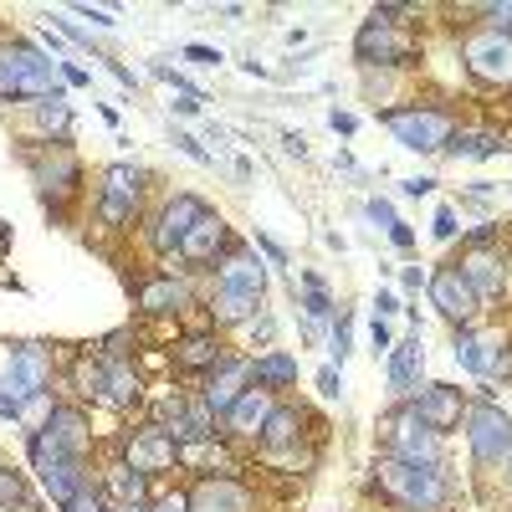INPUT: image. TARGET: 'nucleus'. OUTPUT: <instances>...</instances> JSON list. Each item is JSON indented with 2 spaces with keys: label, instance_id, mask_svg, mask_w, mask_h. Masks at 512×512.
I'll return each mask as SVG.
<instances>
[{
  "label": "nucleus",
  "instance_id": "1",
  "mask_svg": "<svg viewBox=\"0 0 512 512\" xmlns=\"http://www.w3.org/2000/svg\"><path fill=\"white\" fill-rule=\"evenodd\" d=\"M62 88H67L62 67L41 47H31L21 36L0 41V103H21V98L47 103V98H62Z\"/></svg>",
  "mask_w": 512,
  "mask_h": 512
},
{
  "label": "nucleus",
  "instance_id": "2",
  "mask_svg": "<svg viewBox=\"0 0 512 512\" xmlns=\"http://www.w3.org/2000/svg\"><path fill=\"white\" fill-rule=\"evenodd\" d=\"M374 487L390 497L395 507H410V512H441L446 507V477H441V466L379 456L374 461Z\"/></svg>",
  "mask_w": 512,
  "mask_h": 512
},
{
  "label": "nucleus",
  "instance_id": "3",
  "mask_svg": "<svg viewBox=\"0 0 512 512\" xmlns=\"http://www.w3.org/2000/svg\"><path fill=\"white\" fill-rule=\"evenodd\" d=\"M379 123L395 134L400 149L410 154H446L451 134H456V118L446 108H390V113H379Z\"/></svg>",
  "mask_w": 512,
  "mask_h": 512
},
{
  "label": "nucleus",
  "instance_id": "4",
  "mask_svg": "<svg viewBox=\"0 0 512 512\" xmlns=\"http://www.w3.org/2000/svg\"><path fill=\"white\" fill-rule=\"evenodd\" d=\"M461 425H466V446H472V456H477L482 466H502V461L512 456V415L497 410L492 400L466 405Z\"/></svg>",
  "mask_w": 512,
  "mask_h": 512
},
{
  "label": "nucleus",
  "instance_id": "5",
  "mask_svg": "<svg viewBox=\"0 0 512 512\" xmlns=\"http://www.w3.org/2000/svg\"><path fill=\"white\" fill-rule=\"evenodd\" d=\"M384 456L441 466V431H431V425H425L410 405H400L395 415H384Z\"/></svg>",
  "mask_w": 512,
  "mask_h": 512
},
{
  "label": "nucleus",
  "instance_id": "6",
  "mask_svg": "<svg viewBox=\"0 0 512 512\" xmlns=\"http://www.w3.org/2000/svg\"><path fill=\"white\" fill-rule=\"evenodd\" d=\"M461 62L482 88H512V36L507 31H492V26L472 31L461 41Z\"/></svg>",
  "mask_w": 512,
  "mask_h": 512
},
{
  "label": "nucleus",
  "instance_id": "7",
  "mask_svg": "<svg viewBox=\"0 0 512 512\" xmlns=\"http://www.w3.org/2000/svg\"><path fill=\"white\" fill-rule=\"evenodd\" d=\"M139 205H144V169L139 164H108L103 185H98V221L123 231L139 216Z\"/></svg>",
  "mask_w": 512,
  "mask_h": 512
},
{
  "label": "nucleus",
  "instance_id": "8",
  "mask_svg": "<svg viewBox=\"0 0 512 512\" xmlns=\"http://www.w3.org/2000/svg\"><path fill=\"white\" fill-rule=\"evenodd\" d=\"M47 384H52V354H47V344H16L6 374H0V395H6L11 405H26L31 395L47 390Z\"/></svg>",
  "mask_w": 512,
  "mask_h": 512
},
{
  "label": "nucleus",
  "instance_id": "9",
  "mask_svg": "<svg viewBox=\"0 0 512 512\" xmlns=\"http://www.w3.org/2000/svg\"><path fill=\"white\" fill-rule=\"evenodd\" d=\"M31 466H36L41 492H47L62 512L72 507V497H77L82 487H93V482H88V461H77V456H62V451H47V446H31Z\"/></svg>",
  "mask_w": 512,
  "mask_h": 512
},
{
  "label": "nucleus",
  "instance_id": "10",
  "mask_svg": "<svg viewBox=\"0 0 512 512\" xmlns=\"http://www.w3.org/2000/svg\"><path fill=\"white\" fill-rule=\"evenodd\" d=\"M420 47H415V36L410 31H400V26H390V21H364L359 26V36H354V57L364 62V67H405L410 57H415Z\"/></svg>",
  "mask_w": 512,
  "mask_h": 512
},
{
  "label": "nucleus",
  "instance_id": "11",
  "mask_svg": "<svg viewBox=\"0 0 512 512\" xmlns=\"http://www.w3.org/2000/svg\"><path fill=\"white\" fill-rule=\"evenodd\" d=\"M123 461L134 466V472L144 477H159V472H175L180 466V441L164 431V425H139V431H128L123 436Z\"/></svg>",
  "mask_w": 512,
  "mask_h": 512
},
{
  "label": "nucleus",
  "instance_id": "12",
  "mask_svg": "<svg viewBox=\"0 0 512 512\" xmlns=\"http://www.w3.org/2000/svg\"><path fill=\"white\" fill-rule=\"evenodd\" d=\"M31 446H47V451H62V456L88 461V451H93V420L82 415L77 405H57L52 420L31 436Z\"/></svg>",
  "mask_w": 512,
  "mask_h": 512
},
{
  "label": "nucleus",
  "instance_id": "13",
  "mask_svg": "<svg viewBox=\"0 0 512 512\" xmlns=\"http://www.w3.org/2000/svg\"><path fill=\"white\" fill-rule=\"evenodd\" d=\"M159 425L169 436H175L180 446H190V441H210L216 436V415H210V405L195 395H164L159 400Z\"/></svg>",
  "mask_w": 512,
  "mask_h": 512
},
{
  "label": "nucleus",
  "instance_id": "14",
  "mask_svg": "<svg viewBox=\"0 0 512 512\" xmlns=\"http://www.w3.org/2000/svg\"><path fill=\"white\" fill-rule=\"evenodd\" d=\"M431 303L441 308V318L446 323H472L477 313H482V297H477V287L466 282L456 267H441V272H431Z\"/></svg>",
  "mask_w": 512,
  "mask_h": 512
},
{
  "label": "nucleus",
  "instance_id": "15",
  "mask_svg": "<svg viewBox=\"0 0 512 512\" xmlns=\"http://www.w3.org/2000/svg\"><path fill=\"white\" fill-rule=\"evenodd\" d=\"M251 390V359H221L216 369L205 374V390H200V400L210 405V415H226L241 395Z\"/></svg>",
  "mask_w": 512,
  "mask_h": 512
},
{
  "label": "nucleus",
  "instance_id": "16",
  "mask_svg": "<svg viewBox=\"0 0 512 512\" xmlns=\"http://www.w3.org/2000/svg\"><path fill=\"white\" fill-rule=\"evenodd\" d=\"M420 374H425V344H420V328H410V338L390 344V354H384V384L395 395H415Z\"/></svg>",
  "mask_w": 512,
  "mask_h": 512
},
{
  "label": "nucleus",
  "instance_id": "17",
  "mask_svg": "<svg viewBox=\"0 0 512 512\" xmlns=\"http://www.w3.org/2000/svg\"><path fill=\"white\" fill-rule=\"evenodd\" d=\"M205 216V205L195 200V195H175L164 210H159V221H154V231H149V241H154V251L159 256H169V251H180V241L190 236V226Z\"/></svg>",
  "mask_w": 512,
  "mask_h": 512
},
{
  "label": "nucleus",
  "instance_id": "18",
  "mask_svg": "<svg viewBox=\"0 0 512 512\" xmlns=\"http://www.w3.org/2000/svg\"><path fill=\"white\" fill-rule=\"evenodd\" d=\"M410 410L431 425V431H451V425H461V415H466V400H461V390L456 384H420L415 390V400H410Z\"/></svg>",
  "mask_w": 512,
  "mask_h": 512
},
{
  "label": "nucleus",
  "instance_id": "19",
  "mask_svg": "<svg viewBox=\"0 0 512 512\" xmlns=\"http://www.w3.org/2000/svg\"><path fill=\"white\" fill-rule=\"evenodd\" d=\"M226 241H231V226L216 216V210H205V216L190 226V236L180 241V262H195V267H205V262H216V256L226 251Z\"/></svg>",
  "mask_w": 512,
  "mask_h": 512
},
{
  "label": "nucleus",
  "instance_id": "20",
  "mask_svg": "<svg viewBox=\"0 0 512 512\" xmlns=\"http://www.w3.org/2000/svg\"><path fill=\"white\" fill-rule=\"evenodd\" d=\"M103 400L113 410H134L144 400V379L128 354H103Z\"/></svg>",
  "mask_w": 512,
  "mask_h": 512
},
{
  "label": "nucleus",
  "instance_id": "21",
  "mask_svg": "<svg viewBox=\"0 0 512 512\" xmlns=\"http://www.w3.org/2000/svg\"><path fill=\"white\" fill-rule=\"evenodd\" d=\"M190 512H251V492L236 477H200L190 487Z\"/></svg>",
  "mask_w": 512,
  "mask_h": 512
},
{
  "label": "nucleus",
  "instance_id": "22",
  "mask_svg": "<svg viewBox=\"0 0 512 512\" xmlns=\"http://www.w3.org/2000/svg\"><path fill=\"white\" fill-rule=\"evenodd\" d=\"M36 185H41V195H47L52 210H62L77 195V159L67 149H52L47 159H36Z\"/></svg>",
  "mask_w": 512,
  "mask_h": 512
},
{
  "label": "nucleus",
  "instance_id": "23",
  "mask_svg": "<svg viewBox=\"0 0 512 512\" xmlns=\"http://www.w3.org/2000/svg\"><path fill=\"white\" fill-rule=\"evenodd\" d=\"M277 410V400H272V390H262V384H251V390L221 415L226 420V436H262V425H267V415Z\"/></svg>",
  "mask_w": 512,
  "mask_h": 512
},
{
  "label": "nucleus",
  "instance_id": "24",
  "mask_svg": "<svg viewBox=\"0 0 512 512\" xmlns=\"http://www.w3.org/2000/svg\"><path fill=\"white\" fill-rule=\"evenodd\" d=\"M216 287H236V292H256V297H262V292H267V267H262V256L246 251V246H236L226 262H221V282H216Z\"/></svg>",
  "mask_w": 512,
  "mask_h": 512
},
{
  "label": "nucleus",
  "instance_id": "25",
  "mask_svg": "<svg viewBox=\"0 0 512 512\" xmlns=\"http://www.w3.org/2000/svg\"><path fill=\"white\" fill-rule=\"evenodd\" d=\"M169 359H175V369H185V374H210L221 364V344H216V333H185V338H175Z\"/></svg>",
  "mask_w": 512,
  "mask_h": 512
},
{
  "label": "nucleus",
  "instance_id": "26",
  "mask_svg": "<svg viewBox=\"0 0 512 512\" xmlns=\"http://www.w3.org/2000/svg\"><path fill=\"white\" fill-rule=\"evenodd\" d=\"M303 425H308V415L297 410V405H277V410L267 415V425H262V436H256V441H262L267 456H277L282 446H297V441H303Z\"/></svg>",
  "mask_w": 512,
  "mask_h": 512
},
{
  "label": "nucleus",
  "instance_id": "27",
  "mask_svg": "<svg viewBox=\"0 0 512 512\" xmlns=\"http://www.w3.org/2000/svg\"><path fill=\"white\" fill-rule=\"evenodd\" d=\"M103 492L113 497V502H139L144 507V497H149V477L144 472H134L123 456H113L108 466H103Z\"/></svg>",
  "mask_w": 512,
  "mask_h": 512
},
{
  "label": "nucleus",
  "instance_id": "28",
  "mask_svg": "<svg viewBox=\"0 0 512 512\" xmlns=\"http://www.w3.org/2000/svg\"><path fill=\"white\" fill-rule=\"evenodd\" d=\"M185 303H190V292H185V282H175V277H154V282L139 287V308L154 313V318H164V313H185Z\"/></svg>",
  "mask_w": 512,
  "mask_h": 512
},
{
  "label": "nucleus",
  "instance_id": "29",
  "mask_svg": "<svg viewBox=\"0 0 512 512\" xmlns=\"http://www.w3.org/2000/svg\"><path fill=\"white\" fill-rule=\"evenodd\" d=\"M262 313V297L256 292H236V287H216L210 292V318L216 323H251Z\"/></svg>",
  "mask_w": 512,
  "mask_h": 512
},
{
  "label": "nucleus",
  "instance_id": "30",
  "mask_svg": "<svg viewBox=\"0 0 512 512\" xmlns=\"http://www.w3.org/2000/svg\"><path fill=\"white\" fill-rule=\"evenodd\" d=\"M497 149H507V139L492 134V128H456L451 144H446L451 159H487V154H497Z\"/></svg>",
  "mask_w": 512,
  "mask_h": 512
},
{
  "label": "nucleus",
  "instance_id": "31",
  "mask_svg": "<svg viewBox=\"0 0 512 512\" xmlns=\"http://www.w3.org/2000/svg\"><path fill=\"white\" fill-rule=\"evenodd\" d=\"M456 272L477 287V297H492V292H502V262L497 256H487V251H472V256H461L456 262Z\"/></svg>",
  "mask_w": 512,
  "mask_h": 512
},
{
  "label": "nucleus",
  "instance_id": "32",
  "mask_svg": "<svg viewBox=\"0 0 512 512\" xmlns=\"http://www.w3.org/2000/svg\"><path fill=\"white\" fill-rule=\"evenodd\" d=\"M251 384H262V390H287V384H297V359L292 354L251 359Z\"/></svg>",
  "mask_w": 512,
  "mask_h": 512
},
{
  "label": "nucleus",
  "instance_id": "33",
  "mask_svg": "<svg viewBox=\"0 0 512 512\" xmlns=\"http://www.w3.org/2000/svg\"><path fill=\"white\" fill-rule=\"evenodd\" d=\"M303 287H308V292H303V313H308V338H313V333H318V323H323V318H333V297H328V287H323V277H318V272H308V277H303Z\"/></svg>",
  "mask_w": 512,
  "mask_h": 512
},
{
  "label": "nucleus",
  "instance_id": "34",
  "mask_svg": "<svg viewBox=\"0 0 512 512\" xmlns=\"http://www.w3.org/2000/svg\"><path fill=\"white\" fill-rule=\"evenodd\" d=\"M456 364L472 369V374H487L492 369V344L477 333H456Z\"/></svg>",
  "mask_w": 512,
  "mask_h": 512
},
{
  "label": "nucleus",
  "instance_id": "35",
  "mask_svg": "<svg viewBox=\"0 0 512 512\" xmlns=\"http://www.w3.org/2000/svg\"><path fill=\"white\" fill-rule=\"evenodd\" d=\"M11 507H31V487L21 472H11L6 461H0V512H11Z\"/></svg>",
  "mask_w": 512,
  "mask_h": 512
},
{
  "label": "nucleus",
  "instance_id": "36",
  "mask_svg": "<svg viewBox=\"0 0 512 512\" xmlns=\"http://www.w3.org/2000/svg\"><path fill=\"white\" fill-rule=\"evenodd\" d=\"M72 384H77L82 400H103V359H77Z\"/></svg>",
  "mask_w": 512,
  "mask_h": 512
},
{
  "label": "nucleus",
  "instance_id": "37",
  "mask_svg": "<svg viewBox=\"0 0 512 512\" xmlns=\"http://www.w3.org/2000/svg\"><path fill=\"white\" fill-rule=\"evenodd\" d=\"M52 410H57V405H52V395H47V390H41V395H31L26 405H16V420H21V425H26V431L36 436V431H41V425H47V420H52Z\"/></svg>",
  "mask_w": 512,
  "mask_h": 512
},
{
  "label": "nucleus",
  "instance_id": "38",
  "mask_svg": "<svg viewBox=\"0 0 512 512\" xmlns=\"http://www.w3.org/2000/svg\"><path fill=\"white\" fill-rule=\"evenodd\" d=\"M31 108H36L41 128H47V134H57V144H62V134L72 128V113H67V103H62V98H47V103H31Z\"/></svg>",
  "mask_w": 512,
  "mask_h": 512
},
{
  "label": "nucleus",
  "instance_id": "39",
  "mask_svg": "<svg viewBox=\"0 0 512 512\" xmlns=\"http://www.w3.org/2000/svg\"><path fill=\"white\" fill-rule=\"evenodd\" d=\"M349 344H354V318L344 313V318H338V328H333V344H328L338 364H344V359H349Z\"/></svg>",
  "mask_w": 512,
  "mask_h": 512
},
{
  "label": "nucleus",
  "instance_id": "40",
  "mask_svg": "<svg viewBox=\"0 0 512 512\" xmlns=\"http://www.w3.org/2000/svg\"><path fill=\"white\" fill-rule=\"evenodd\" d=\"M364 210H369V221H374L379 231H395V226H400V216H395V205H390V200H369Z\"/></svg>",
  "mask_w": 512,
  "mask_h": 512
},
{
  "label": "nucleus",
  "instance_id": "41",
  "mask_svg": "<svg viewBox=\"0 0 512 512\" xmlns=\"http://www.w3.org/2000/svg\"><path fill=\"white\" fill-rule=\"evenodd\" d=\"M185 62H195V67H221L226 57H221L216 47H200V41H190V47H185Z\"/></svg>",
  "mask_w": 512,
  "mask_h": 512
},
{
  "label": "nucleus",
  "instance_id": "42",
  "mask_svg": "<svg viewBox=\"0 0 512 512\" xmlns=\"http://www.w3.org/2000/svg\"><path fill=\"white\" fill-rule=\"evenodd\" d=\"M103 507H108V502H103V492H98V487H82V492L72 497V507H67V512H103Z\"/></svg>",
  "mask_w": 512,
  "mask_h": 512
},
{
  "label": "nucleus",
  "instance_id": "43",
  "mask_svg": "<svg viewBox=\"0 0 512 512\" xmlns=\"http://www.w3.org/2000/svg\"><path fill=\"white\" fill-rule=\"evenodd\" d=\"M431 236H436V241H451V236H456V210H451V205H441V210H436Z\"/></svg>",
  "mask_w": 512,
  "mask_h": 512
},
{
  "label": "nucleus",
  "instance_id": "44",
  "mask_svg": "<svg viewBox=\"0 0 512 512\" xmlns=\"http://www.w3.org/2000/svg\"><path fill=\"white\" fill-rule=\"evenodd\" d=\"M175 144H180V154H190L195 164H210V149H205L195 134H175Z\"/></svg>",
  "mask_w": 512,
  "mask_h": 512
},
{
  "label": "nucleus",
  "instance_id": "45",
  "mask_svg": "<svg viewBox=\"0 0 512 512\" xmlns=\"http://www.w3.org/2000/svg\"><path fill=\"white\" fill-rule=\"evenodd\" d=\"M62 82H67V88H93V72L77 67V62H62Z\"/></svg>",
  "mask_w": 512,
  "mask_h": 512
},
{
  "label": "nucleus",
  "instance_id": "46",
  "mask_svg": "<svg viewBox=\"0 0 512 512\" xmlns=\"http://www.w3.org/2000/svg\"><path fill=\"white\" fill-rule=\"evenodd\" d=\"M149 512H190V492H164Z\"/></svg>",
  "mask_w": 512,
  "mask_h": 512
},
{
  "label": "nucleus",
  "instance_id": "47",
  "mask_svg": "<svg viewBox=\"0 0 512 512\" xmlns=\"http://www.w3.org/2000/svg\"><path fill=\"white\" fill-rule=\"evenodd\" d=\"M487 16H492V31H507V36H512V0H497V6H487Z\"/></svg>",
  "mask_w": 512,
  "mask_h": 512
},
{
  "label": "nucleus",
  "instance_id": "48",
  "mask_svg": "<svg viewBox=\"0 0 512 512\" xmlns=\"http://www.w3.org/2000/svg\"><path fill=\"white\" fill-rule=\"evenodd\" d=\"M318 390H323L328 400H338V390H344V379H338V369H333V364H328V369L318 374Z\"/></svg>",
  "mask_w": 512,
  "mask_h": 512
},
{
  "label": "nucleus",
  "instance_id": "49",
  "mask_svg": "<svg viewBox=\"0 0 512 512\" xmlns=\"http://www.w3.org/2000/svg\"><path fill=\"white\" fill-rule=\"evenodd\" d=\"M328 123H333V134H344V139L359 128V118H354V113H338V108H333V118H328Z\"/></svg>",
  "mask_w": 512,
  "mask_h": 512
},
{
  "label": "nucleus",
  "instance_id": "50",
  "mask_svg": "<svg viewBox=\"0 0 512 512\" xmlns=\"http://www.w3.org/2000/svg\"><path fill=\"white\" fill-rule=\"evenodd\" d=\"M256 246H262V251L272 256V262H277V267H287V251H282V246H277L272 236H262V231H256Z\"/></svg>",
  "mask_w": 512,
  "mask_h": 512
},
{
  "label": "nucleus",
  "instance_id": "51",
  "mask_svg": "<svg viewBox=\"0 0 512 512\" xmlns=\"http://www.w3.org/2000/svg\"><path fill=\"white\" fill-rule=\"evenodd\" d=\"M200 103H205L200 93H180V98H175V113H180V118H190V113H200Z\"/></svg>",
  "mask_w": 512,
  "mask_h": 512
},
{
  "label": "nucleus",
  "instance_id": "52",
  "mask_svg": "<svg viewBox=\"0 0 512 512\" xmlns=\"http://www.w3.org/2000/svg\"><path fill=\"white\" fill-rule=\"evenodd\" d=\"M77 16H88V21H93V26H103V31H113V26H118L108 11H93V6H77Z\"/></svg>",
  "mask_w": 512,
  "mask_h": 512
},
{
  "label": "nucleus",
  "instance_id": "53",
  "mask_svg": "<svg viewBox=\"0 0 512 512\" xmlns=\"http://www.w3.org/2000/svg\"><path fill=\"white\" fill-rule=\"evenodd\" d=\"M390 241H395V246H400V251H410V246H415V231H410V226H405V221H400V226H395V231H390Z\"/></svg>",
  "mask_w": 512,
  "mask_h": 512
},
{
  "label": "nucleus",
  "instance_id": "54",
  "mask_svg": "<svg viewBox=\"0 0 512 512\" xmlns=\"http://www.w3.org/2000/svg\"><path fill=\"white\" fill-rule=\"evenodd\" d=\"M390 354V328H384V318H374V354Z\"/></svg>",
  "mask_w": 512,
  "mask_h": 512
},
{
  "label": "nucleus",
  "instance_id": "55",
  "mask_svg": "<svg viewBox=\"0 0 512 512\" xmlns=\"http://www.w3.org/2000/svg\"><path fill=\"white\" fill-rule=\"evenodd\" d=\"M431 190H436V180H425V175L405 180V195H431Z\"/></svg>",
  "mask_w": 512,
  "mask_h": 512
},
{
  "label": "nucleus",
  "instance_id": "56",
  "mask_svg": "<svg viewBox=\"0 0 512 512\" xmlns=\"http://www.w3.org/2000/svg\"><path fill=\"white\" fill-rule=\"evenodd\" d=\"M487 374H502V379H512V354H492V369Z\"/></svg>",
  "mask_w": 512,
  "mask_h": 512
},
{
  "label": "nucleus",
  "instance_id": "57",
  "mask_svg": "<svg viewBox=\"0 0 512 512\" xmlns=\"http://www.w3.org/2000/svg\"><path fill=\"white\" fill-rule=\"evenodd\" d=\"M374 308H379V318H390L400 303H395V292H379V297H374Z\"/></svg>",
  "mask_w": 512,
  "mask_h": 512
},
{
  "label": "nucleus",
  "instance_id": "58",
  "mask_svg": "<svg viewBox=\"0 0 512 512\" xmlns=\"http://www.w3.org/2000/svg\"><path fill=\"white\" fill-rule=\"evenodd\" d=\"M282 149H287L292 159H308V144H303V139H297V134H287V139H282Z\"/></svg>",
  "mask_w": 512,
  "mask_h": 512
},
{
  "label": "nucleus",
  "instance_id": "59",
  "mask_svg": "<svg viewBox=\"0 0 512 512\" xmlns=\"http://www.w3.org/2000/svg\"><path fill=\"white\" fill-rule=\"evenodd\" d=\"M420 282H425V272H420V267H405V287L420 292Z\"/></svg>",
  "mask_w": 512,
  "mask_h": 512
},
{
  "label": "nucleus",
  "instance_id": "60",
  "mask_svg": "<svg viewBox=\"0 0 512 512\" xmlns=\"http://www.w3.org/2000/svg\"><path fill=\"white\" fill-rule=\"evenodd\" d=\"M103 512H149V507H139V502H108Z\"/></svg>",
  "mask_w": 512,
  "mask_h": 512
},
{
  "label": "nucleus",
  "instance_id": "61",
  "mask_svg": "<svg viewBox=\"0 0 512 512\" xmlns=\"http://www.w3.org/2000/svg\"><path fill=\"white\" fill-rule=\"evenodd\" d=\"M11 241V231H6V221H0V246H6Z\"/></svg>",
  "mask_w": 512,
  "mask_h": 512
},
{
  "label": "nucleus",
  "instance_id": "62",
  "mask_svg": "<svg viewBox=\"0 0 512 512\" xmlns=\"http://www.w3.org/2000/svg\"><path fill=\"white\" fill-rule=\"evenodd\" d=\"M502 466H507V487H512V456H507V461H502Z\"/></svg>",
  "mask_w": 512,
  "mask_h": 512
}]
</instances>
